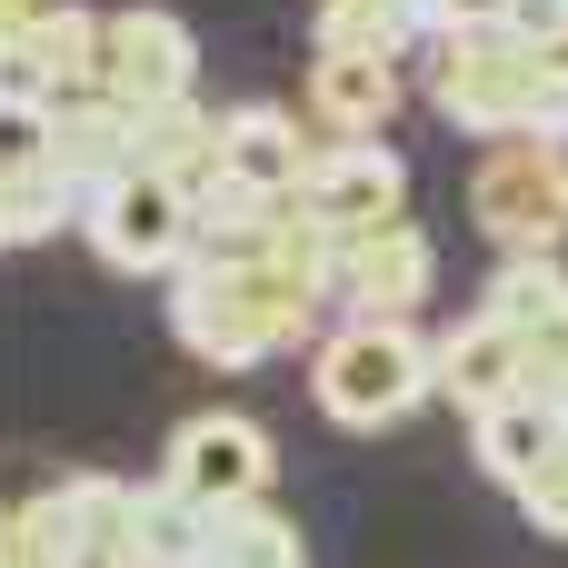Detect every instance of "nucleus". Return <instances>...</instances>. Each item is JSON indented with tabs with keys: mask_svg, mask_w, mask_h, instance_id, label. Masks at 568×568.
Returning a JSON list of instances; mask_svg holds the SVG:
<instances>
[{
	"mask_svg": "<svg viewBox=\"0 0 568 568\" xmlns=\"http://www.w3.org/2000/svg\"><path fill=\"white\" fill-rule=\"evenodd\" d=\"M429 100L469 140H568V80L559 60L519 30H439Z\"/></svg>",
	"mask_w": 568,
	"mask_h": 568,
	"instance_id": "1",
	"label": "nucleus"
},
{
	"mask_svg": "<svg viewBox=\"0 0 568 568\" xmlns=\"http://www.w3.org/2000/svg\"><path fill=\"white\" fill-rule=\"evenodd\" d=\"M310 320H320V300H310L280 260H260V270H210V260H190V270L170 280V329H180V349L210 359V369H260V359L290 349Z\"/></svg>",
	"mask_w": 568,
	"mask_h": 568,
	"instance_id": "2",
	"label": "nucleus"
},
{
	"mask_svg": "<svg viewBox=\"0 0 568 568\" xmlns=\"http://www.w3.org/2000/svg\"><path fill=\"white\" fill-rule=\"evenodd\" d=\"M310 399L339 429H399L439 399V339H419L409 320H339L310 359Z\"/></svg>",
	"mask_w": 568,
	"mask_h": 568,
	"instance_id": "3",
	"label": "nucleus"
},
{
	"mask_svg": "<svg viewBox=\"0 0 568 568\" xmlns=\"http://www.w3.org/2000/svg\"><path fill=\"white\" fill-rule=\"evenodd\" d=\"M80 240L120 270V280H180L200 250V190H180L170 170H120L90 190Z\"/></svg>",
	"mask_w": 568,
	"mask_h": 568,
	"instance_id": "4",
	"label": "nucleus"
},
{
	"mask_svg": "<svg viewBox=\"0 0 568 568\" xmlns=\"http://www.w3.org/2000/svg\"><path fill=\"white\" fill-rule=\"evenodd\" d=\"M469 220L499 260H559L568 240V140H489L469 170Z\"/></svg>",
	"mask_w": 568,
	"mask_h": 568,
	"instance_id": "5",
	"label": "nucleus"
},
{
	"mask_svg": "<svg viewBox=\"0 0 568 568\" xmlns=\"http://www.w3.org/2000/svg\"><path fill=\"white\" fill-rule=\"evenodd\" d=\"M190 80H200V40L170 10H150V0L100 10V70H90V90H110L130 110H170V100H200Z\"/></svg>",
	"mask_w": 568,
	"mask_h": 568,
	"instance_id": "6",
	"label": "nucleus"
},
{
	"mask_svg": "<svg viewBox=\"0 0 568 568\" xmlns=\"http://www.w3.org/2000/svg\"><path fill=\"white\" fill-rule=\"evenodd\" d=\"M160 479H170V489H190L200 509H250V499H270L280 449H270V429H260V419H240V409H200V419H180V429H170Z\"/></svg>",
	"mask_w": 568,
	"mask_h": 568,
	"instance_id": "7",
	"label": "nucleus"
},
{
	"mask_svg": "<svg viewBox=\"0 0 568 568\" xmlns=\"http://www.w3.org/2000/svg\"><path fill=\"white\" fill-rule=\"evenodd\" d=\"M300 220H320L329 240L379 230V220H409V160L389 140H320L310 150V180H300Z\"/></svg>",
	"mask_w": 568,
	"mask_h": 568,
	"instance_id": "8",
	"label": "nucleus"
},
{
	"mask_svg": "<svg viewBox=\"0 0 568 568\" xmlns=\"http://www.w3.org/2000/svg\"><path fill=\"white\" fill-rule=\"evenodd\" d=\"M429 290H439V250L419 220H379V230L339 240V310L349 320H409Z\"/></svg>",
	"mask_w": 568,
	"mask_h": 568,
	"instance_id": "9",
	"label": "nucleus"
},
{
	"mask_svg": "<svg viewBox=\"0 0 568 568\" xmlns=\"http://www.w3.org/2000/svg\"><path fill=\"white\" fill-rule=\"evenodd\" d=\"M90 70H100V10L60 0L40 20H10V50H0L10 100H70V90H90Z\"/></svg>",
	"mask_w": 568,
	"mask_h": 568,
	"instance_id": "10",
	"label": "nucleus"
},
{
	"mask_svg": "<svg viewBox=\"0 0 568 568\" xmlns=\"http://www.w3.org/2000/svg\"><path fill=\"white\" fill-rule=\"evenodd\" d=\"M479 310L519 329L539 389H568V270L559 260H499V280L479 290Z\"/></svg>",
	"mask_w": 568,
	"mask_h": 568,
	"instance_id": "11",
	"label": "nucleus"
},
{
	"mask_svg": "<svg viewBox=\"0 0 568 568\" xmlns=\"http://www.w3.org/2000/svg\"><path fill=\"white\" fill-rule=\"evenodd\" d=\"M519 389H539V379H529V349H519V329H509V320L469 310L459 329H439V399H449V409L489 419V409H499V399H519Z\"/></svg>",
	"mask_w": 568,
	"mask_h": 568,
	"instance_id": "12",
	"label": "nucleus"
},
{
	"mask_svg": "<svg viewBox=\"0 0 568 568\" xmlns=\"http://www.w3.org/2000/svg\"><path fill=\"white\" fill-rule=\"evenodd\" d=\"M310 150H320V140H300V120H290L280 100H240V110L220 120V180L270 190V200H300Z\"/></svg>",
	"mask_w": 568,
	"mask_h": 568,
	"instance_id": "13",
	"label": "nucleus"
},
{
	"mask_svg": "<svg viewBox=\"0 0 568 568\" xmlns=\"http://www.w3.org/2000/svg\"><path fill=\"white\" fill-rule=\"evenodd\" d=\"M469 449H479V469L519 499L549 459L568 449V419H559V389H519V399H499L489 419H469Z\"/></svg>",
	"mask_w": 568,
	"mask_h": 568,
	"instance_id": "14",
	"label": "nucleus"
},
{
	"mask_svg": "<svg viewBox=\"0 0 568 568\" xmlns=\"http://www.w3.org/2000/svg\"><path fill=\"white\" fill-rule=\"evenodd\" d=\"M310 120L329 140H389V120H399V60H310Z\"/></svg>",
	"mask_w": 568,
	"mask_h": 568,
	"instance_id": "15",
	"label": "nucleus"
},
{
	"mask_svg": "<svg viewBox=\"0 0 568 568\" xmlns=\"http://www.w3.org/2000/svg\"><path fill=\"white\" fill-rule=\"evenodd\" d=\"M429 40L419 0H320L310 10V60H409Z\"/></svg>",
	"mask_w": 568,
	"mask_h": 568,
	"instance_id": "16",
	"label": "nucleus"
},
{
	"mask_svg": "<svg viewBox=\"0 0 568 568\" xmlns=\"http://www.w3.org/2000/svg\"><path fill=\"white\" fill-rule=\"evenodd\" d=\"M80 210H90V180H70L60 160H0V230H10V250H40V240L80 230Z\"/></svg>",
	"mask_w": 568,
	"mask_h": 568,
	"instance_id": "17",
	"label": "nucleus"
},
{
	"mask_svg": "<svg viewBox=\"0 0 568 568\" xmlns=\"http://www.w3.org/2000/svg\"><path fill=\"white\" fill-rule=\"evenodd\" d=\"M220 120L230 110H200V100L140 110V170H170L180 190H220Z\"/></svg>",
	"mask_w": 568,
	"mask_h": 568,
	"instance_id": "18",
	"label": "nucleus"
},
{
	"mask_svg": "<svg viewBox=\"0 0 568 568\" xmlns=\"http://www.w3.org/2000/svg\"><path fill=\"white\" fill-rule=\"evenodd\" d=\"M200 568H310V539H300V519H280L270 499H250V509H220Z\"/></svg>",
	"mask_w": 568,
	"mask_h": 568,
	"instance_id": "19",
	"label": "nucleus"
},
{
	"mask_svg": "<svg viewBox=\"0 0 568 568\" xmlns=\"http://www.w3.org/2000/svg\"><path fill=\"white\" fill-rule=\"evenodd\" d=\"M519 519H529L539 539H568V449L539 469V479H529V489H519Z\"/></svg>",
	"mask_w": 568,
	"mask_h": 568,
	"instance_id": "20",
	"label": "nucleus"
},
{
	"mask_svg": "<svg viewBox=\"0 0 568 568\" xmlns=\"http://www.w3.org/2000/svg\"><path fill=\"white\" fill-rule=\"evenodd\" d=\"M419 10H429V40H439V30H509L519 0H419Z\"/></svg>",
	"mask_w": 568,
	"mask_h": 568,
	"instance_id": "21",
	"label": "nucleus"
},
{
	"mask_svg": "<svg viewBox=\"0 0 568 568\" xmlns=\"http://www.w3.org/2000/svg\"><path fill=\"white\" fill-rule=\"evenodd\" d=\"M509 30L549 50V40H568V0H519V10H509Z\"/></svg>",
	"mask_w": 568,
	"mask_h": 568,
	"instance_id": "22",
	"label": "nucleus"
},
{
	"mask_svg": "<svg viewBox=\"0 0 568 568\" xmlns=\"http://www.w3.org/2000/svg\"><path fill=\"white\" fill-rule=\"evenodd\" d=\"M559 419H568V389H559Z\"/></svg>",
	"mask_w": 568,
	"mask_h": 568,
	"instance_id": "23",
	"label": "nucleus"
}]
</instances>
